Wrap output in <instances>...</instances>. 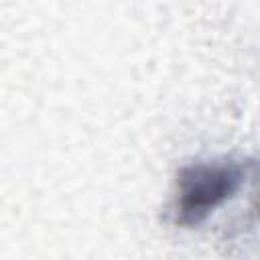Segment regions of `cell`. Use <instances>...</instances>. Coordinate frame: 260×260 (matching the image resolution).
<instances>
[{"mask_svg":"<svg viewBox=\"0 0 260 260\" xmlns=\"http://www.w3.org/2000/svg\"><path fill=\"white\" fill-rule=\"evenodd\" d=\"M254 162L244 160H205L185 167L177 179V195L173 203L175 223L193 228L203 223L215 209L230 201L248 179H252Z\"/></svg>","mask_w":260,"mask_h":260,"instance_id":"obj_1","label":"cell"}]
</instances>
